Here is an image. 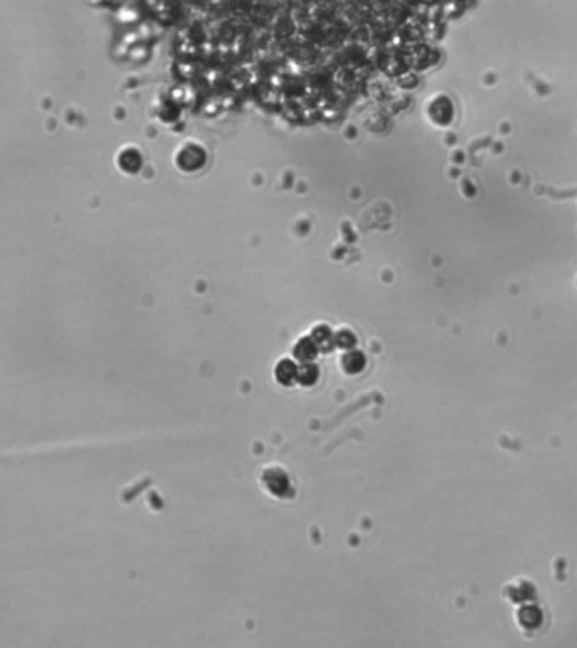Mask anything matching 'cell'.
I'll return each mask as SVG.
<instances>
[{
  "label": "cell",
  "instance_id": "obj_2",
  "mask_svg": "<svg viewBox=\"0 0 577 648\" xmlns=\"http://www.w3.org/2000/svg\"><path fill=\"white\" fill-rule=\"evenodd\" d=\"M300 379H305V383H314L317 379V369L314 366H307L303 367V371L300 373Z\"/></svg>",
  "mask_w": 577,
  "mask_h": 648
},
{
  "label": "cell",
  "instance_id": "obj_1",
  "mask_svg": "<svg viewBox=\"0 0 577 648\" xmlns=\"http://www.w3.org/2000/svg\"><path fill=\"white\" fill-rule=\"evenodd\" d=\"M295 374H296L295 366L291 364V362H282V364H279L278 378H279V381H282V383L291 381V378H293Z\"/></svg>",
  "mask_w": 577,
  "mask_h": 648
}]
</instances>
